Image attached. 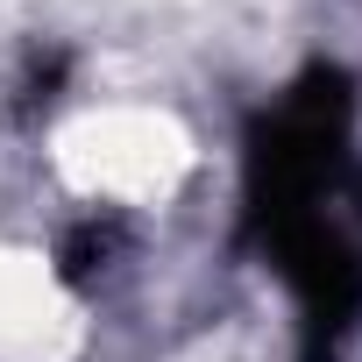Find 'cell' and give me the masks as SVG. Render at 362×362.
<instances>
[{
	"label": "cell",
	"instance_id": "1",
	"mask_svg": "<svg viewBox=\"0 0 362 362\" xmlns=\"http://www.w3.org/2000/svg\"><path fill=\"white\" fill-rule=\"evenodd\" d=\"M348 121L355 78L341 64H305L277 107L242 135V249L298 214H327V192L348 185Z\"/></svg>",
	"mask_w": 362,
	"mask_h": 362
},
{
	"label": "cell",
	"instance_id": "2",
	"mask_svg": "<svg viewBox=\"0 0 362 362\" xmlns=\"http://www.w3.org/2000/svg\"><path fill=\"white\" fill-rule=\"evenodd\" d=\"M298 298V362H334L341 334L362 313V249L327 221V214H298L277 221L249 242Z\"/></svg>",
	"mask_w": 362,
	"mask_h": 362
},
{
	"label": "cell",
	"instance_id": "3",
	"mask_svg": "<svg viewBox=\"0 0 362 362\" xmlns=\"http://www.w3.org/2000/svg\"><path fill=\"white\" fill-rule=\"evenodd\" d=\"M114 256H121V228H114V221H78V228L57 242V277H64V284H93Z\"/></svg>",
	"mask_w": 362,
	"mask_h": 362
},
{
	"label": "cell",
	"instance_id": "4",
	"mask_svg": "<svg viewBox=\"0 0 362 362\" xmlns=\"http://www.w3.org/2000/svg\"><path fill=\"white\" fill-rule=\"evenodd\" d=\"M64 71H71V57H64V50H36V57H29V78H22V114L50 107V100H57V86H64Z\"/></svg>",
	"mask_w": 362,
	"mask_h": 362
},
{
	"label": "cell",
	"instance_id": "5",
	"mask_svg": "<svg viewBox=\"0 0 362 362\" xmlns=\"http://www.w3.org/2000/svg\"><path fill=\"white\" fill-rule=\"evenodd\" d=\"M348 199H355V221H362V170H348V185H341Z\"/></svg>",
	"mask_w": 362,
	"mask_h": 362
}]
</instances>
